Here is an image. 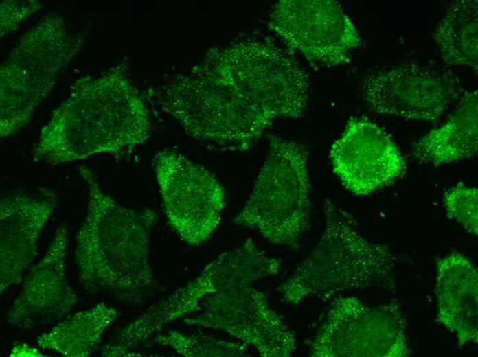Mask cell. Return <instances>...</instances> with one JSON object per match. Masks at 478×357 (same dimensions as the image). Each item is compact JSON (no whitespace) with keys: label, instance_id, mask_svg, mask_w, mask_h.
Listing matches in <instances>:
<instances>
[{"label":"cell","instance_id":"11","mask_svg":"<svg viewBox=\"0 0 478 357\" xmlns=\"http://www.w3.org/2000/svg\"><path fill=\"white\" fill-rule=\"evenodd\" d=\"M360 87L374 112L430 122L438 120L462 91L451 72L414 63L367 75Z\"/></svg>","mask_w":478,"mask_h":357},{"label":"cell","instance_id":"20","mask_svg":"<svg viewBox=\"0 0 478 357\" xmlns=\"http://www.w3.org/2000/svg\"><path fill=\"white\" fill-rule=\"evenodd\" d=\"M153 338L155 343L186 357L248 356L246 343L224 340L202 332L189 334L172 330L159 333Z\"/></svg>","mask_w":478,"mask_h":357},{"label":"cell","instance_id":"8","mask_svg":"<svg viewBox=\"0 0 478 357\" xmlns=\"http://www.w3.org/2000/svg\"><path fill=\"white\" fill-rule=\"evenodd\" d=\"M312 357H404L406 322L396 301L369 306L354 297L334 299L308 341Z\"/></svg>","mask_w":478,"mask_h":357},{"label":"cell","instance_id":"1","mask_svg":"<svg viewBox=\"0 0 478 357\" xmlns=\"http://www.w3.org/2000/svg\"><path fill=\"white\" fill-rule=\"evenodd\" d=\"M309 79L293 54L269 38L212 48L159 91L158 102L194 139L245 151L282 119L304 117Z\"/></svg>","mask_w":478,"mask_h":357},{"label":"cell","instance_id":"22","mask_svg":"<svg viewBox=\"0 0 478 357\" xmlns=\"http://www.w3.org/2000/svg\"><path fill=\"white\" fill-rule=\"evenodd\" d=\"M44 5L38 1H3L1 3V38L15 31L21 22Z\"/></svg>","mask_w":478,"mask_h":357},{"label":"cell","instance_id":"7","mask_svg":"<svg viewBox=\"0 0 478 357\" xmlns=\"http://www.w3.org/2000/svg\"><path fill=\"white\" fill-rule=\"evenodd\" d=\"M271 258L251 238L227 251L209 263L193 280L148 308L120 328L106 344L113 357L130 352L160 333L170 323L198 310L202 299L213 294L251 286L273 274Z\"/></svg>","mask_w":478,"mask_h":357},{"label":"cell","instance_id":"4","mask_svg":"<svg viewBox=\"0 0 478 357\" xmlns=\"http://www.w3.org/2000/svg\"><path fill=\"white\" fill-rule=\"evenodd\" d=\"M325 227L318 243L277 288L282 299L296 305L316 296L327 300L337 293L378 288L396 291L394 272L407 260L386 244L366 239L354 216L325 200Z\"/></svg>","mask_w":478,"mask_h":357},{"label":"cell","instance_id":"21","mask_svg":"<svg viewBox=\"0 0 478 357\" xmlns=\"http://www.w3.org/2000/svg\"><path fill=\"white\" fill-rule=\"evenodd\" d=\"M443 203L449 218L459 223L469 233H478V191L458 183L443 195Z\"/></svg>","mask_w":478,"mask_h":357},{"label":"cell","instance_id":"6","mask_svg":"<svg viewBox=\"0 0 478 357\" xmlns=\"http://www.w3.org/2000/svg\"><path fill=\"white\" fill-rule=\"evenodd\" d=\"M84 45L63 17L49 13L24 33L0 69V137L14 135L32 119L71 60Z\"/></svg>","mask_w":478,"mask_h":357},{"label":"cell","instance_id":"13","mask_svg":"<svg viewBox=\"0 0 478 357\" xmlns=\"http://www.w3.org/2000/svg\"><path fill=\"white\" fill-rule=\"evenodd\" d=\"M329 158L343 186L366 196L389 185L405 171V161L385 130L367 117H352L332 145Z\"/></svg>","mask_w":478,"mask_h":357},{"label":"cell","instance_id":"15","mask_svg":"<svg viewBox=\"0 0 478 357\" xmlns=\"http://www.w3.org/2000/svg\"><path fill=\"white\" fill-rule=\"evenodd\" d=\"M57 204L49 189L16 190L0 200V292L21 282L38 255L41 233Z\"/></svg>","mask_w":478,"mask_h":357},{"label":"cell","instance_id":"17","mask_svg":"<svg viewBox=\"0 0 478 357\" xmlns=\"http://www.w3.org/2000/svg\"><path fill=\"white\" fill-rule=\"evenodd\" d=\"M478 92L463 95L449 119L415 141L411 154L420 163L434 166L473 156L478 148Z\"/></svg>","mask_w":478,"mask_h":357},{"label":"cell","instance_id":"10","mask_svg":"<svg viewBox=\"0 0 478 357\" xmlns=\"http://www.w3.org/2000/svg\"><path fill=\"white\" fill-rule=\"evenodd\" d=\"M268 27L313 67L348 63L361 44L353 22L337 1L281 0L275 4Z\"/></svg>","mask_w":478,"mask_h":357},{"label":"cell","instance_id":"23","mask_svg":"<svg viewBox=\"0 0 478 357\" xmlns=\"http://www.w3.org/2000/svg\"><path fill=\"white\" fill-rule=\"evenodd\" d=\"M10 356H43L42 354L36 348L30 347L27 345H19L12 350Z\"/></svg>","mask_w":478,"mask_h":357},{"label":"cell","instance_id":"5","mask_svg":"<svg viewBox=\"0 0 478 357\" xmlns=\"http://www.w3.org/2000/svg\"><path fill=\"white\" fill-rule=\"evenodd\" d=\"M308 157L305 144L269 135L264 161L234 224L256 229L271 244L298 249L310 220Z\"/></svg>","mask_w":478,"mask_h":357},{"label":"cell","instance_id":"2","mask_svg":"<svg viewBox=\"0 0 478 357\" xmlns=\"http://www.w3.org/2000/svg\"><path fill=\"white\" fill-rule=\"evenodd\" d=\"M148 111L120 66L76 80L32 148L35 161L57 165L98 154L120 155L150 135Z\"/></svg>","mask_w":478,"mask_h":357},{"label":"cell","instance_id":"18","mask_svg":"<svg viewBox=\"0 0 478 357\" xmlns=\"http://www.w3.org/2000/svg\"><path fill=\"white\" fill-rule=\"evenodd\" d=\"M117 311L100 303L58 322L38 337L40 348L67 357H86L100 342L110 325L117 319Z\"/></svg>","mask_w":478,"mask_h":357},{"label":"cell","instance_id":"19","mask_svg":"<svg viewBox=\"0 0 478 357\" xmlns=\"http://www.w3.org/2000/svg\"><path fill=\"white\" fill-rule=\"evenodd\" d=\"M478 2L453 3L440 22L435 41L445 62L478 69Z\"/></svg>","mask_w":478,"mask_h":357},{"label":"cell","instance_id":"12","mask_svg":"<svg viewBox=\"0 0 478 357\" xmlns=\"http://www.w3.org/2000/svg\"><path fill=\"white\" fill-rule=\"evenodd\" d=\"M184 322L224 331L264 357H286L296 348L293 331L271 309L266 295L251 286L208 296L203 311Z\"/></svg>","mask_w":478,"mask_h":357},{"label":"cell","instance_id":"16","mask_svg":"<svg viewBox=\"0 0 478 357\" xmlns=\"http://www.w3.org/2000/svg\"><path fill=\"white\" fill-rule=\"evenodd\" d=\"M437 321L453 333L458 347L478 342V273L468 258L452 252L437 262Z\"/></svg>","mask_w":478,"mask_h":357},{"label":"cell","instance_id":"9","mask_svg":"<svg viewBox=\"0 0 478 357\" xmlns=\"http://www.w3.org/2000/svg\"><path fill=\"white\" fill-rule=\"evenodd\" d=\"M154 170L168 222L185 242L198 246L218 226L225 192L205 168L170 150L153 158Z\"/></svg>","mask_w":478,"mask_h":357},{"label":"cell","instance_id":"14","mask_svg":"<svg viewBox=\"0 0 478 357\" xmlns=\"http://www.w3.org/2000/svg\"><path fill=\"white\" fill-rule=\"evenodd\" d=\"M67 235V224H60L47 251L25 275L8 312L12 325L30 330L58 323L75 308L78 298L66 277Z\"/></svg>","mask_w":478,"mask_h":357},{"label":"cell","instance_id":"3","mask_svg":"<svg viewBox=\"0 0 478 357\" xmlns=\"http://www.w3.org/2000/svg\"><path fill=\"white\" fill-rule=\"evenodd\" d=\"M79 171L88 190L74 253L79 282L89 293L139 305L157 286L150 244L157 214L120 205L102 191L91 170L80 165Z\"/></svg>","mask_w":478,"mask_h":357}]
</instances>
